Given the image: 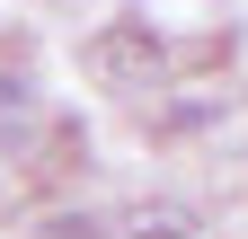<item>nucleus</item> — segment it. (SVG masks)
Returning a JSON list of instances; mask_svg holds the SVG:
<instances>
[{"mask_svg":"<svg viewBox=\"0 0 248 239\" xmlns=\"http://www.w3.org/2000/svg\"><path fill=\"white\" fill-rule=\"evenodd\" d=\"M80 62H89V80H107V89H133V98H142V89L169 71V45L151 36V27L115 18V27H98V36H89V53H80Z\"/></svg>","mask_w":248,"mask_h":239,"instance_id":"f257e3e1","label":"nucleus"},{"mask_svg":"<svg viewBox=\"0 0 248 239\" xmlns=\"http://www.w3.org/2000/svg\"><path fill=\"white\" fill-rule=\"evenodd\" d=\"M45 98H36V80H27L18 62H0V151H36L45 142Z\"/></svg>","mask_w":248,"mask_h":239,"instance_id":"f03ea898","label":"nucleus"}]
</instances>
